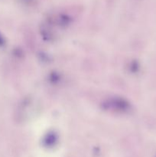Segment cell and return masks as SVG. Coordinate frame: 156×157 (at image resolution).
<instances>
[]
</instances>
